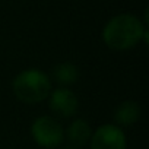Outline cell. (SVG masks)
Wrapping results in <instances>:
<instances>
[{
  "label": "cell",
  "mask_w": 149,
  "mask_h": 149,
  "mask_svg": "<svg viewBox=\"0 0 149 149\" xmlns=\"http://www.w3.org/2000/svg\"><path fill=\"white\" fill-rule=\"evenodd\" d=\"M104 44L113 51H127L139 42L148 44V25L133 13H118L111 16L101 31Z\"/></svg>",
  "instance_id": "1"
},
{
  "label": "cell",
  "mask_w": 149,
  "mask_h": 149,
  "mask_svg": "<svg viewBox=\"0 0 149 149\" xmlns=\"http://www.w3.org/2000/svg\"><path fill=\"white\" fill-rule=\"evenodd\" d=\"M12 89L18 101L31 105L47 100L53 89V84L50 74L40 69L31 67L19 72L13 78Z\"/></svg>",
  "instance_id": "2"
},
{
  "label": "cell",
  "mask_w": 149,
  "mask_h": 149,
  "mask_svg": "<svg viewBox=\"0 0 149 149\" xmlns=\"http://www.w3.org/2000/svg\"><path fill=\"white\" fill-rule=\"evenodd\" d=\"M32 140L44 149H57L64 142V127L53 116L37 117L29 127Z\"/></svg>",
  "instance_id": "3"
},
{
  "label": "cell",
  "mask_w": 149,
  "mask_h": 149,
  "mask_svg": "<svg viewBox=\"0 0 149 149\" xmlns=\"http://www.w3.org/2000/svg\"><path fill=\"white\" fill-rule=\"evenodd\" d=\"M48 108L56 118H72L79 110V98L72 89L60 86L51 89L48 95Z\"/></svg>",
  "instance_id": "4"
},
{
  "label": "cell",
  "mask_w": 149,
  "mask_h": 149,
  "mask_svg": "<svg viewBox=\"0 0 149 149\" xmlns=\"http://www.w3.org/2000/svg\"><path fill=\"white\" fill-rule=\"evenodd\" d=\"M89 146L91 149H127L126 133L114 123H105L92 132Z\"/></svg>",
  "instance_id": "5"
},
{
  "label": "cell",
  "mask_w": 149,
  "mask_h": 149,
  "mask_svg": "<svg viewBox=\"0 0 149 149\" xmlns=\"http://www.w3.org/2000/svg\"><path fill=\"white\" fill-rule=\"evenodd\" d=\"M92 136V129L88 120L85 118H74L67 129H64V140H67L70 148L81 149L85 145L89 143V139Z\"/></svg>",
  "instance_id": "6"
},
{
  "label": "cell",
  "mask_w": 149,
  "mask_h": 149,
  "mask_svg": "<svg viewBox=\"0 0 149 149\" xmlns=\"http://www.w3.org/2000/svg\"><path fill=\"white\" fill-rule=\"evenodd\" d=\"M140 116H142V107L134 100H126L120 102L113 111L114 124L121 129L130 127L134 123H137L140 120Z\"/></svg>",
  "instance_id": "7"
},
{
  "label": "cell",
  "mask_w": 149,
  "mask_h": 149,
  "mask_svg": "<svg viewBox=\"0 0 149 149\" xmlns=\"http://www.w3.org/2000/svg\"><path fill=\"white\" fill-rule=\"evenodd\" d=\"M79 69L78 66L72 63V61H61L58 64H56L53 67V72H51V79L54 82H57L60 86H70V85H74L79 79Z\"/></svg>",
  "instance_id": "8"
},
{
  "label": "cell",
  "mask_w": 149,
  "mask_h": 149,
  "mask_svg": "<svg viewBox=\"0 0 149 149\" xmlns=\"http://www.w3.org/2000/svg\"><path fill=\"white\" fill-rule=\"evenodd\" d=\"M61 149H74V148H70V146H67V148H61Z\"/></svg>",
  "instance_id": "9"
}]
</instances>
